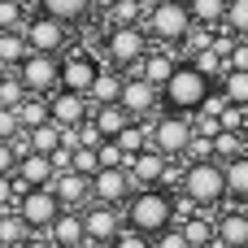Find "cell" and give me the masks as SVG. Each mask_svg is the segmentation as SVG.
Returning a JSON list of instances; mask_svg holds the SVG:
<instances>
[{
    "label": "cell",
    "instance_id": "6da1fadb",
    "mask_svg": "<svg viewBox=\"0 0 248 248\" xmlns=\"http://www.w3.org/2000/svg\"><path fill=\"white\" fill-rule=\"evenodd\" d=\"M122 214H126V227L157 240L161 231L174 227V192L170 187H135L131 201L122 205Z\"/></svg>",
    "mask_w": 248,
    "mask_h": 248
},
{
    "label": "cell",
    "instance_id": "7a4b0ae2",
    "mask_svg": "<svg viewBox=\"0 0 248 248\" xmlns=\"http://www.w3.org/2000/svg\"><path fill=\"white\" fill-rule=\"evenodd\" d=\"M209 92H214V78H209L205 70H196L192 61H179L174 74H170V83L161 87V100H166L174 113H196Z\"/></svg>",
    "mask_w": 248,
    "mask_h": 248
},
{
    "label": "cell",
    "instance_id": "3957f363",
    "mask_svg": "<svg viewBox=\"0 0 248 248\" xmlns=\"http://www.w3.org/2000/svg\"><path fill=\"white\" fill-rule=\"evenodd\" d=\"M183 196L196 201L201 209H218L227 201V166L214 157V161H187L183 170Z\"/></svg>",
    "mask_w": 248,
    "mask_h": 248
},
{
    "label": "cell",
    "instance_id": "277c9868",
    "mask_svg": "<svg viewBox=\"0 0 248 248\" xmlns=\"http://www.w3.org/2000/svg\"><path fill=\"white\" fill-rule=\"evenodd\" d=\"M192 26H196V17H192L187 0H161V4L148 9V17H144L148 39H157V44H166V48H179Z\"/></svg>",
    "mask_w": 248,
    "mask_h": 248
},
{
    "label": "cell",
    "instance_id": "5b68a950",
    "mask_svg": "<svg viewBox=\"0 0 248 248\" xmlns=\"http://www.w3.org/2000/svg\"><path fill=\"white\" fill-rule=\"evenodd\" d=\"M105 57H109V65H118L122 74H135L140 61L148 57V31H144V26H109V35H105Z\"/></svg>",
    "mask_w": 248,
    "mask_h": 248
},
{
    "label": "cell",
    "instance_id": "8992f818",
    "mask_svg": "<svg viewBox=\"0 0 248 248\" xmlns=\"http://www.w3.org/2000/svg\"><path fill=\"white\" fill-rule=\"evenodd\" d=\"M22 35H26V44H31V52H52V57H61L65 52V44H70V22H61V17H52V13H31L26 17V26H22Z\"/></svg>",
    "mask_w": 248,
    "mask_h": 248
},
{
    "label": "cell",
    "instance_id": "52a82bcc",
    "mask_svg": "<svg viewBox=\"0 0 248 248\" xmlns=\"http://www.w3.org/2000/svg\"><path fill=\"white\" fill-rule=\"evenodd\" d=\"M148 140H153V148L157 153H166V157H183L187 153V140H192V113H161L153 126H148Z\"/></svg>",
    "mask_w": 248,
    "mask_h": 248
},
{
    "label": "cell",
    "instance_id": "ba28073f",
    "mask_svg": "<svg viewBox=\"0 0 248 248\" xmlns=\"http://www.w3.org/2000/svg\"><path fill=\"white\" fill-rule=\"evenodd\" d=\"M126 227V214L118 209V205H100V201H92L87 209H83V231H87V248H109L118 240V231Z\"/></svg>",
    "mask_w": 248,
    "mask_h": 248
},
{
    "label": "cell",
    "instance_id": "9c48e42d",
    "mask_svg": "<svg viewBox=\"0 0 248 248\" xmlns=\"http://www.w3.org/2000/svg\"><path fill=\"white\" fill-rule=\"evenodd\" d=\"M13 209L31 222V231H48L65 205L57 201V192H52V187H26V192L17 196V205H13Z\"/></svg>",
    "mask_w": 248,
    "mask_h": 248
},
{
    "label": "cell",
    "instance_id": "30bf717a",
    "mask_svg": "<svg viewBox=\"0 0 248 248\" xmlns=\"http://www.w3.org/2000/svg\"><path fill=\"white\" fill-rule=\"evenodd\" d=\"M17 74H22L26 92L52 96V92L61 87V57H52V52H31V57L17 65Z\"/></svg>",
    "mask_w": 248,
    "mask_h": 248
},
{
    "label": "cell",
    "instance_id": "8fae6325",
    "mask_svg": "<svg viewBox=\"0 0 248 248\" xmlns=\"http://www.w3.org/2000/svg\"><path fill=\"white\" fill-rule=\"evenodd\" d=\"M126 174L135 179V187H166V174H170V157L157 153L153 144L144 153H126Z\"/></svg>",
    "mask_w": 248,
    "mask_h": 248
},
{
    "label": "cell",
    "instance_id": "7c38bea8",
    "mask_svg": "<svg viewBox=\"0 0 248 248\" xmlns=\"http://www.w3.org/2000/svg\"><path fill=\"white\" fill-rule=\"evenodd\" d=\"M131 192H135V179L126 174V166H105V170L92 174V201H100V205L122 209L131 201Z\"/></svg>",
    "mask_w": 248,
    "mask_h": 248
},
{
    "label": "cell",
    "instance_id": "4fadbf2b",
    "mask_svg": "<svg viewBox=\"0 0 248 248\" xmlns=\"http://www.w3.org/2000/svg\"><path fill=\"white\" fill-rule=\"evenodd\" d=\"M96 74H100L96 52H65V57H61V87H65V92L87 96L92 83H96Z\"/></svg>",
    "mask_w": 248,
    "mask_h": 248
},
{
    "label": "cell",
    "instance_id": "5bb4252c",
    "mask_svg": "<svg viewBox=\"0 0 248 248\" xmlns=\"http://www.w3.org/2000/svg\"><path fill=\"white\" fill-rule=\"evenodd\" d=\"M118 105H122L131 118H140V122H144L148 113H157V105H161V87H153V83H148V78H140V74H126Z\"/></svg>",
    "mask_w": 248,
    "mask_h": 248
},
{
    "label": "cell",
    "instance_id": "9a60e30c",
    "mask_svg": "<svg viewBox=\"0 0 248 248\" xmlns=\"http://www.w3.org/2000/svg\"><path fill=\"white\" fill-rule=\"evenodd\" d=\"M52 179H57V166H52L48 153H22V161H17V170H13L17 196H22L26 187H52Z\"/></svg>",
    "mask_w": 248,
    "mask_h": 248
},
{
    "label": "cell",
    "instance_id": "2e32d148",
    "mask_svg": "<svg viewBox=\"0 0 248 248\" xmlns=\"http://www.w3.org/2000/svg\"><path fill=\"white\" fill-rule=\"evenodd\" d=\"M48 109H52V122L57 126H78V122L92 118V100L78 96V92H65V87H57L48 96Z\"/></svg>",
    "mask_w": 248,
    "mask_h": 248
},
{
    "label": "cell",
    "instance_id": "e0dca14e",
    "mask_svg": "<svg viewBox=\"0 0 248 248\" xmlns=\"http://www.w3.org/2000/svg\"><path fill=\"white\" fill-rule=\"evenodd\" d=\"M52 192H57V201H61L65 209H83V205H92V179L78 174V170H61V174L52 179Z\"/></svg>",
    "mask_w": 248,
    "mask_h": 248
},
{
    "label": "cell",
    "instance_id": "ac0fdd59",
    "mask_svg": "<svg viewBox=\"0 0 248 248\" xmlns=\"http://www.w3.org/2000/svg\"><path fill=\"white\" fill-rule=\"evenodd\" d=\"M52 244L57 248H87V231H83V214L78 209H61L57 222L48 227Z\"/></svg>",
    "mask_w": 248,
    "mask_h": 248
},
{
    "label": "cell",
    "instance_id": "d6986e66",
    "mask_svg": "<svg viewBox=\"0 0 248 248\" xmlns=\"http://www.w3.org/2000/svg\"><path fill=\"white\" fill-rule=\"evenodd\" d=\"M174 65H179V52L161 44L157 52H148V57L140 61V70H135V74H140V78H148L153 87H166V83H170V74H174Z\"/></svg>",
    "mask_w": 248,
    "mask_h": 248
},
{
    "label": "cell",
    "instance_id": "ffe728a7",
    "mask_svg": "<svg viewBox=\"0 0 248 248\" xmlns=\"http://www.w3.org/2000/svg\"><path fill=\"white\" fill-rule=\"evenodd\" d=\"M122 83H126V74H122L118 65H100V74H96V83H92L87 100H92V105H118Z\"/></svg>",
    "mask_w": 248,
    "mask_h": 248
},
{
    "label": "cell",
    "instance_id": "44dd1931",
    "mask_svg": "<svg viewBox=\"0 0 248 248\" xmlns=\"http://www.w3.org/2000/svg\"><path fill=\"white\" fill-rule=\"evenodd\" d=\"M218 244L222 248H244L248 244V209H227L218 218Z\"/></svg>",
    "mask_w": 248,
    "mask_h": 248
},
{
    "label": "cell",
    "instance_id": "7402d4cb",
    "mask_svg": "<svg viewBox=\"0 0 248 248\" xmlns=\"http://www.w3.org/2000/svg\"><path fill=\"white\" fill-rule=\"evenodd\" d=\"M31 222L17 214V209H0V248H22L31 240Z\"/></svg>",
    "mask_w": 248,
    "mask_h": 248
},
{
    "label": "cell",
    "instance_id": "603a6c76",
    "mask_svg": "<svg viewBox=\"0 0 248 248\" xmlns=\"http://www.w3.org/2000/svg\"><path fill=\"white\" fill-rule=\"evenodd\" d=\"M17 118H22V131H31V126H44V122H52L48 96H39V92H26V96H22V105H17Z\"/></svg>",
    "mask_w": 248,
    "mask_h": 248
},
{
    "label": "cell",
    "instance_id": "cb8c5ba5",
    "mask_svg": "<svg viewBox=\"0 0 248 248\" xmlns=\"http://www.w3.org/2000/svg\"><path fill=\"white\" fill-rule=\"evenodd\" d=\"M92 122L100 126L105 140H118V131L131 122V113H126L122 105H92Z\"/></svg>",
    "mask_w": 248,
    "mask_h": 248
},
{
    "label": "cell",
    "instance_id": "d4e9b609",
    "mask_svg": "<svg viewBox=\"0 0 248 248\" xmlns=\"http://www.w3.org/2000/svg\"><path fill=\"white\" fill-rule=\"evenodd\" d=\"M26 57H31V44H26L22 31H0V65L4 70H17Z\"/></svg>",
    "mask_w": 248,
    "mask_h": 248
},
{
    "label": "cell",
    "instance_id": "484cf974",
    "mask_svg": "<svg viewBox=\"0 0 248 248\" xmlns=\"http://www.w3.org/2000/svg\"><path fill=\"white\" fill-rule=\"evenodd\" d=\"M222 166H227V201L248 205V153H240L235 161H222Z\"/></svg>",
    "mask_w": 248,
    "mask_h": 248
},
{
    "label": "cell",
    "instance_id": "4316f807",
    "mask_svg": "<svg viewBox=\"0 0 248 248\" xmlns=\"http://www.w3.org/2000/svg\"><path fill=\"white\" fill-rule=\"evenodd\" d=\"M92 4H96V0H39L44 13H52V17H61V22H70V26L83 22V17L92 13Z\"/></svg>",
    "mask_w": 248,
    "mask_h": 248
},
{
    "label": "cell",
    "instance_id": "83f0119b",
    "mask_svg": "<svg viewBox=\"0 0 248 248\" xmlns=\"http://www.w3.org/2000/svg\"><path fill=\"white\" fill-rule=\"evenodd\" d=\"M148 144H153V140H148V126H144L140 118H131V122L118 131V148H122V153H144Z\"/></svg>",
    "mask_w": 248,
    "mask_h": 248
},
{
    "label": "cell",
    "instance_id": "f1b7e54d",
    "mask_svg": "<svg viewBox=\"0 0 248 248\" xmlns=\"http://www.w3.org/2000/svg\"><path fill=\"white\" fill-rule=\"evenodd\" d=\"M240 153H248L244 131H218V135H214V157H218V161H235Z\"/></svg>",
    "mask_w": 248,
    "mask_h": 248
},
{
    "label": "cell",
    "instance_id": "f546056e",
    "mask_svg": "<svg viewBox=\"0 0 248 248\" xmlns=\"http://www.w3.org/2000/svg\"><path fill=\"white\" fill-rule=\"evenodd\" d=\"M214 31H218V26H201V22H196V26L183 35V44H179L183 61H187V57H196V52H205V48H214Z\"/></svg>",
    "mask_w": 248,
    "mask_h": 248
},
{
    "label": "cell",
    "instance_id": "4dcf8cb0",
    "mask_svg": "<svg viewBox=\"0 0 248 248\" xmlns=\"http://www.w3.org/2000/svg\"><path fill=\"white\" fill-rule=\"evenodd\" d=\"M187 9L201 26H222V17H227V0H187Z\"/></svg>",
    "mask_w": 248,
    "mask_h": 248
},
{
    "label": "cell",
    "instance_id": "1f68e13d",
    "mask_svg": "<svg viewBox=\"0 0 248 248\" xmlns=\"http://www.w3.org/2000/svg\"><path fill=\"white\" fill-rule=\"evenodd\" d=\"M218 87L227 92L231 105H244L248 109V70H227V74L218 78Z\"/></svg>",
    "mask_w": 248,
    "mask_h": 248
},
{
    "label": "cell",
    "instance_id": "d6a6232c",
    "mask_svg": "<svg viewBox=\"0 0 248 248\" xmlns=\"http://www.w3.org/2000/svg\"><path fill=\"white\" fill-rule=\"evenodd\" d=\"M109 17H113V26H144L148 9H144L140 0H118V4L109 9Z\"/></svg>",
    "mask_w": 248,
    "mask_h": 248
},
{
    "label": "cell",
    "instance_id": "836d02e7",
    "mask_svg": "<svg viewBox=\"0 0 248 248\" xmlns=\"http://www.w3.org/2000/svg\"><path fill=\"white\" fill-rule=\"evenodd\" d=\"M187 61H192L196 70H205L209 78H222V74H227V57H222L218 48H205V52H196V57H187Z\"/></svg>",
    "mask_w": 248,
    "mask_h": 248
},
{
    "label": "cell",
    "instance_id": "e575fe53",
    "mask_svg": "<svg viewBox=\"0 0 248 248\" xmlns=\"http://www.w3.org/2000/svg\"><path fill=\"white\" fill-rule=\"evenodd\" d=\"M22 96H26V83H22V74H17V70H9V74L0 78V105L17 109V105H22Z\"/></svg>",
    "mask_w": 248,
    "mask_h": 248
},
{
    "label": "cell",
    "instance_id": "d590c367",
    "mask_svg": "<svg viewBox=\"0 0 248 248\" xmlns=\"http://www.w3.org/2000/svg\"><path fill=\"white\" fill-rule=\"evenodd\" d=\"M227 31H235L240 39H248V0H227V17H222Z\"/></svg>",
    "mask_w": 248,
    "mask_h": 248
},
{
    "label": "cell",
    "instance_id": "8d00e7d4",
    "mask_svg": "<svg viewBox=\"0 0 248 248\" xmlns=\"http://www.w3.org/2000/svg\"><path fill=\"white\" fill-rule=\"evenodd\" d=\"M187 161H214V135H201L196 126H192V140H187V153H183Z\"/></svg>",
    "mask_w": 248,
    "mask_h": 248
},
{
    "label": "cell",
    "instance_id": "74e56055",
    "mask_svg": "<svg viewBox=\"0 0 248 248\" xmlns=\"http://www.w3.org/2000/svg\"><path fill=\"white\" fill-rule=\"evenodd\" d=\"M70 170H78V174H87V179H92V174L100 170V153H96V148H87V144H78V148H74V157H70Z\"/></svg>",
    "mask_w": 248,
    "mask_h": 248
},
{
    "label": "cell",
    "instance_id": "f35d334b",
    "mask_svg": "<svg viewBox=\"0 0 248 248\" xmlns=\"http://www.w3.org/2000/svg\"><path fill=\"white\" fill-rule=\"evenodd\" d=\"M26 26V9L13 0H0V31H22Z\"/></svg>",
    "mask_w": 248,
    "mask_h": 248
},
{
    "label": "cell",
    "instance_id": "ab89813d",
    "mask_svg": "<svg viewBox=\"0 0 248 248\" xmlns=\"http://www.w3.org/2000/svg\"><path fill=\"white\" fill-rule=\"evenodd\" d=\"M109 248H153V235H144V231H135V227H122L118 240Z\"/></svg>",
    "mask_w": 248,
    "mask_h": 248
},
{
    "label": "cell",
    "instance_id": "60d3db41",
    "mask_svg": "<svg viewBox=\"0 0 248 248\" xmlns=\"http://www.w3.org/2000/svg\"><path fill=\"white\" fill-rule=\"evenodd\" d=\"M17 135H22V118H17V109L0 105V140H17Z\"/></svg>",
    "mask_w": 248,
    "mask_h": 248
},
{
    "label": "cell",
    "instance_id": "b9f144b4",
    "mask_svg": "<svg viewBox=\"0 0 248 248\" xmlns=\"http://www.w3.org/2000/svg\"><path fill=\"white\" fill-rule=\"evenodd\" d=\"M218 122H222V131H244V122H248V109H244V105H227Z\"/></svg>",
    "mask_w": 248,
    "mask_h": 248
},
{
    "label": "cell",
    "instance_id": "7bdbcfd3",
    "mask_svg": "<svg viewBox=\"0 0 248 248\" xmlns=\"http://www.w3.org/2000/svg\"><path fill=\"white\" fill-rule=\"evenodd\" d=\"M153 248H192V244H187V235H183V227L174 222L170 231H161V235L153 240Z\"/></svg>",
    "mask_w": 248,
    "mask_h": 248
},
{
    "label": "cell",
    "instance_id": "ee69618b",
    "mask_svg": "<svg viewBox=\"0 0 248 248\" xmlns=\"http://www.w3.org/2000/svg\"><path fill=\"white\" fill-rule=\"evenodd\" d=\"M96 153H100V170H105V166H122V161H126V153L118 148V140H105Z\"/></svg>",
    "mask_w": 248,
    "mask_h": 248
},
{
    "label": "cell",
    "instance_id": "f6af8a7d",
    "mask_svg": "<svg viewBox=\"0 0 248 248\" xmlns=\"http://www.w3.org/2000/svg\"><path fill=\"white\" fill-rule=\"evenodd\" d=\"M17 161H22V153L13 148V140H0V174H13Z\"/></svg>",
    "mask_w": 248,
    "mask_h": 248
},
{
    "label": "cell",
    "instance_id": "bcb514c9",
    "mask_svg": "<svg viewBox=\"0 0 248 248\" xmlns=\"http://www.w3.org/2000/svg\"><path fill=\"white\" fill-rule=\"evenodd\" d=\"M17 205V183L13 174H0V209H13Z\"/></svg>",
    "mask_w": 248,
    "mask_h": 248
},
{
    "label": "cell",
    "instance_id": "7dc6e473",
    "mask_svg": "<svg viewBox=\"0 0 248 248\" xmlns=\"http://www.w3.org/2000/svg\"><path fill=\"white\" fill-rule=\"evenodd\" d=\"M227 70H248V39H240L227 57Z\"/></svg>",
    "mask_w": 248,
    "mask_h": 248
},
{
    "label": "cell",
    "instance_id": "c3c4849f",
    "mask_svg": "<svg viewBox=\"0 0 248 248\" xmlns=\"http://www.w3.org/2000/svg\"><path fill=\"white\" fill-rule=\"evenodd\" d=\"M22 248H57V244H52V235H31Z\"/></svg>",
    "mask_w": 248,
    "mask_h": 248
},
{
    "label": "cell",
    "instance_id": "681fc988",
    "mask_svg": "<svg viewBox=\"0 0 248 248\" xmlns=\"http://www.w3.org/2000/svg\"><path fill=\"white\" fill-rule=\"evenodd\" d=\"M13 4H22V9H26V13H31V4H39V0H13Z\"/></svg>",
    "mask_w": 248,
    "mask_h": 248
},
{
    "label": "cell",
    "instance_id": "f907efd6",
    "mask_svg": "<svg viewBox=\"0 0 248 248\" xmlns=\"http://www.w3.org/2000/svg\"><path fill=\"white\" fill-rule=\"evenodd\" d=\"M140 4H144V9H157V4H161V0H140Z\"/></svg>",
    "mask_w": 248,
    "mask_h": 248
},
{
    "label": "cell",
    "instance_id": "816d5d0a",
    "mask_svg": "<svg viewBox=\"0 0 248 248\" xmlns=\"http://www.w3.org/2000/svg\"><path fill=\"white\" fill-rule=\"evenodd\" d=\"M96 4H100V9H113V4H118V0H96Z\"/></svg>",
    "mask_w": 248,
    "mask_h": 248
},
{
    "label": "cell",
    "instance_id": "f5cc1de1",
    "mask_svg": "<svg viewBox=\"0 0 248 248\" xmlns=\"http://www.w3.org/2000/svg\"><path fill=\"white\" fill-rule=\"evenodd\" d=\"M244 144H248V122H244Z\"/></svg>",
    "mask_w": 248,
    "mask_h": 248
},
{
    "label": "cell",
    "instance_id": "db71d44e",
    "mask_svg": "<svg viewBox=\"0 0 248 248\" xmlns=\"http://www.w3.org/2000/svg\"><path fill=\"white\" fill-rule=\"evenodd\" d=\"M4 74H9V70H4V65H0V78H4Z\"/></svg>",
    "mask_w": 248,
    "mask_h": 248
},
{
    "label": "cell",
    "instance_id": "11a10c76",
    "mask_svg": "<svg viewBox=\"0 0 248 248\" xmlns=\"http://www.w3.org/2000/svg\"><path fill=\"white\" fill-rule=\"evenodd\" d=\"M244 248H248V244H244Z\"/></svg>",
    "mask_w": 248,
    "mask_h": 248
}]
</instances>
